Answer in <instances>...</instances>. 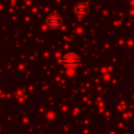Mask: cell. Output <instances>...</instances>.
Returning <instances> with one entry per match:
<instances>
[{"label":"cell","instance_id":"cell-1","mask_svg":"<svg viewBox=\"0 0 134 134\" xmlns=\"http://www.w3.org/2000/svg\"><path fill=\"white\" fill-rule=\"evenodd\" d=\"M81 61V57L75 52H67L59 60V64L67 69H75L80 66Z\"/></svg>","mask_w":134,"mask_h":134},{"label":"cell","instance_id":"cell-2","mask_svg":"<svg viewBox=\"0 0 134 134\" xmlns=\"http://www.w3.org/2000/svg\"><path fill=\"white\" fill-rule=\"evenodd\" d=\"M45 23H46V25H47L49 28L55 29V28H59V27L62 25L63 20H62L61 16H59L58 14H51V15H49V16L46 18Z\"/></svg>","mask_w":134,"mask_h":134},{"label":"cell","instance_id":"cell-3","mask_svg":"<svg viewBox=\"0 0 134 134\" xmlns=\"http://www.w3.org/2000/svg\"><path fill=\"white\" fill-rule=\"evenodd\" d=\"M73 13H74V15H76L79 18H84V17H86V16L88 15V13H89V6H88L86 3H84V2H80V3H77V4L74 5V7H73Z\"/></svg>","mask_w":134,"mask_h":134}]
</instances>
